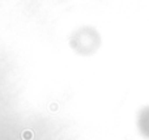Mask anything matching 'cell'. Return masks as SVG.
Segmentation results:
<instances>
[{
  "label": "cell",
  "mask_w": 149,
  "mask_h": 140,
  "mask_svg": "<svg viewBox=\"0 0 149 140\" xmlns=\"http://www.w3.org/2000/svg\"><path fill=\"white\" fill-rule=\"evenodd\" d=\"M22 139H24V140H30V139H33V132H31V131H24Z\"/></svg>",
  "instance_id": "obj_1"
}]
</instances>
